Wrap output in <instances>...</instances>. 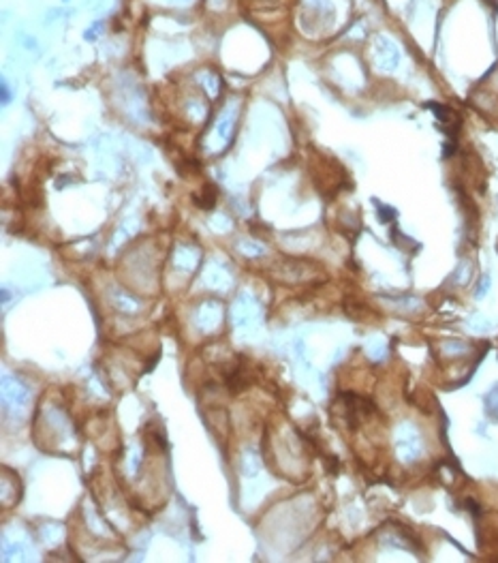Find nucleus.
Listing matches in <instances>:
<instances>
[{"mask_svg": "<svg viewBox=\"0 0 498 563\" xmlns=\"http://www.w3.org/2000/svg\"><path fill=\"white\" fill-rule=\"evenodd\" d=\"M3 103H9V88H7V84H3Z\"/></svg>", "mask_w": 498, "mask_h": 563, "instance_id": "obj_1", "label": "nucleus"}]
</instances>
